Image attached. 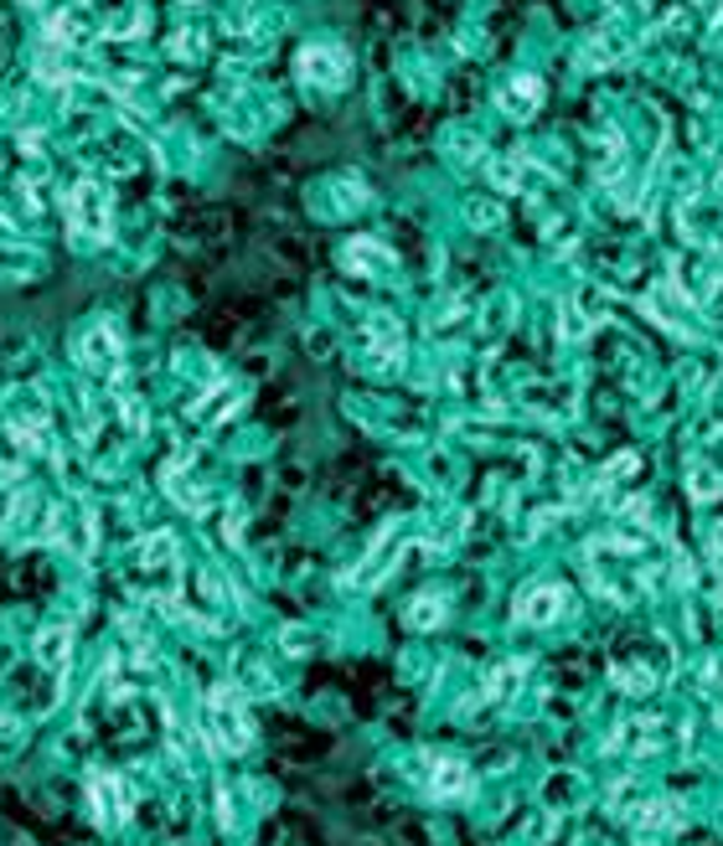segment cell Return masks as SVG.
Instances as JSON below:
<instances>
[{
    "instance_id": "4",
    "label": "cell",
    "mask_w": 723,
    "mask_h": 846,
    "mask_svg": "<svg viewBox=\"0 0 723 846\" xmlns=\"http://www.w3.org/2000/svg\"><path fill=\"white\" fill-rule=\"evenodd\" d=\"M429 789H435V795H445V801H450V795H460V789H470V774L460 769V764H450V758H435V779H429Z\"/></svg>"
},
{
    "instance_id": "5",
    "label": "cell",
    "mask_w": 723,
    "mask_h": 846,
    "mask_svg": "<svg viewBox=\"0 0 723 846\" xmlns=\"http://www.w3.org/2000/svg\"><path fill=\"white\" fill-rule=\"evenodd\" d=\"M37 655H42L47 666H62V661H68V630H47L42 645H37Z\"/></svg>"
},
{
    "instance_id": "3",
    "label": "cell",
    "mask_w": 723,
    "mask_h": 846,
    "mask_svg": "<svg viewBox=\"0 0 723 846\" xmlns=\"http://www.w3.org/2000/svg\"><path fill=\"white\" fill-rule=\"evenodd\" d=\"M563 604H569V599H563V589H558V583H532L528 594L517 599V620H522V624H548V620H558V614H563Z\"/></svg>"
},
{
    "instance_id": "2",
    "label": "cell",
    "mask_w": 723,
    "mask_h": 846,
    "mask_svg": "<svg viewBox=\"0 0 723 846\" xmlns=\"http://www.w3.org/2000/svg\"><path fill=\"white\" fill-rule=\"evenodd\" d=\"M89 811L99 826H120L124 816H130V789H124V779H114V774H93V785H89Z\"/></svg>"
},
{
    "instance_id": "6",
    "label": "cell",
    "mask_w": 723,
    "mask_h": 846,
    "mask_svg": "<svg viewBox=\"0 0 723 846\" xmlns=\"http://www.w3.org/2000/svg\"><path fill=\"white\" fill-rule=\"evenodd\" d=\"M439 620H445V604H439V599H424V604L408 609V624H419V630L424 624H439Z\"/></svg>"
},
{
    "instance_id": "1",
    "label": "cell",
    "mask_w": 723,
    "mask_h": 846,
    "mask_svg": "<svg viewBox=\"0 0 723 846\" xmlns=\"http://www.w3.org/2000/svg\"><path fill=\"white\" fill-rule=\"evenodd\" d=\"M207 727H212V738L223 743L227 754H238V748H248V738H254V727H248V717H243V702L233 686H217L207 697Z\"/></svg>"
}]
</instances>
